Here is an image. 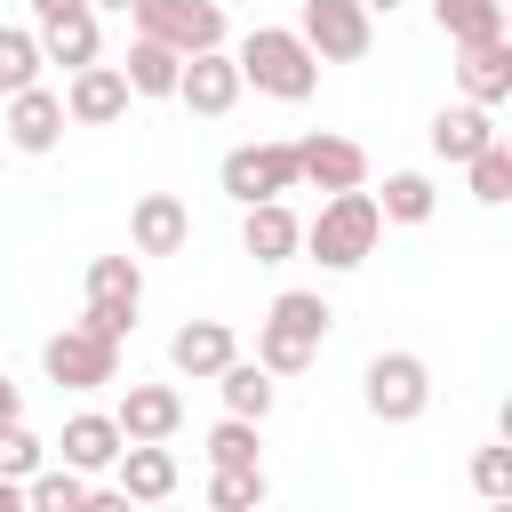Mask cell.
I'll return each instance as SVG.
<instances>
[{
    "instance_id": "31",
    "label": "cell",
    "mask_w": 512,
    "mask_h": 512,
    "mask_svg": "<svg viewBox=\"0 0 512 512\" xmlns=\"http://www.w3.org/2000/svg\"><path fill=\"white\" fill-rule=\"evenodd\" d=\"M208 464H264V440H256V424H248V416H224V424L208 432Z\"/></svg>"
},
{
    "instance_id": "17",
    "label": "cell",
    "mask_w": 512,
    "mask_h": 512,
    "mask_svg": "<svg viewBox=\"0 0 512 512\" xmlns=\"http://www.w3.org/2000/svg\"><path fill=\"white\" fill-rule=\"evenodd\" d=\"M192 240V208L176 200V192H144L136 208H128V248L136 256H176Z\"/></svg>"
},
{
    "instance_id": "32",
    "label": "cell",
    "mask_w": 512,
    "mask_h": 512,
    "mask_svg": "<svg viewBox=\"0 0 512 512\" xmlns=\"http://www.w3.org/2000/svg\"><path fill=\"white\" fill-rule=\"evenodd\" d=\"M40 464H48V440L24 432V416L0 424V480H24V472H40Z\"/></svg>"
},
{
    "instance_id": "5",
    "label": "cell",
    "mask_w": 512,
    "mask_h": 512,
    "mask_svg": "<svg viewBox=\"0 0 512 512\" xmlns=\"http://www.w3.org/2000/svg\"><path fill=\"white\" fill-rule=\"evenodd\" d=\"M360 400H368L376 424H416V416L432 408V368H424V352H376L368 376H360Z\"/></svg>"
},
{
    "instance_id": "36",
    "label": "cell",
    "mask_w": 512,
    "mask_h": 512,
    "mask_svg": "<svg viewBox=\"0 0 512 512\" xmlns=\"http://www.w3.org/2000/svg\"><path fill=\"white\" fill-rule=\"evenodd\" d=\"M96 8H112V16H136V0H96Z\"/></svg>"
},
{
    "instance_id": "23",
    "label": "cell",
    "mask_w": 512,
    "mask_h": 512,
    "mask_svg": "<svg viewBox=\"0 0 512 512\" xmlns=\"http://www.w3.org/2000/svg\"><path fill=\"white\" fill-rule=\"evenodd\" d=\"M56 448H64L72 472H112V456H120L128 440H120V424H112L104 408H80V416H64V440H56Z\"/></svg>"
},
{
    "instance_id": "37",
    "label": "cell",
    "mask_w": 512,
    "mask_h": 512,
    "mask_svg": "<svg viewBox=\"0 0 512 512\" xmlns=\"http://www.w3.org/2000/svg\"><path fill=\"white\" fill-rule=\"evenodd\" d=\"M360 8H368V16H376V8H384V16H392V8H400V0H360Z\"/></svg>"
},
{
    "instance_id": "4",
    "label": "cell",
    "mask_w": 512,
    "mask_h": 512,
    "mask_svg": "<svg viewBox=\"0 0 512 512\" xmlns=\"http://www.w3.org/2000/svg\"><path fill=\"white\" fill-rule=\"evenodd\" d=\"M40 368L56 392H104V384H120V336H96L88 320H72L40 344Z\"/></svg>"
},
{
    "instance_id": "7",
    "label": "cell",
    "mask_w": 512,
    "mask_h": 512,
    "mask_svg": "<svg viewBox=\"0 0 512 512\" xmlns=\"http://www.w3.org/2000/svg\"><path fill=\"white\" fill-rule=\"evenodd\" d=\"M296 32H304V48H312L320 64H360V56L376 48V16H368L360 0H304Z\"/></svg>"
},
{
    "instance_id": "3",
    "label": "cell",
    "mask_w": 512,
    "mask_h": 512,
    "mask_svg": "<svg viewBox=\"0 0 512 512\" xmlns=\"http://www.w3.org/2000/svg\"><path fill=\"white\" fill-rule=\"evenodd\" d=\"M232 64H240V88H264V96H280V104H304V96L320 88V56L304 48L296 24H256V32L232 48Z\"/></svg>"
},
{
    "instance_id": "14",
    "label": "cell",
    "mask_w": 512,
    "mask_h": 512,
    "mask_svg": "<svg viewBox=\"0 0 512 512\" xmlns=\"http://www.w3.org/2000/svg\"><path fill=\"white\" fill-rule=\"evenodd\" d=\"M112 472H120V480H112V488H120V504H168V496H176V480H184V472H176V456H168V440H128V448L112 456Z\"/></svg>"
},
{
    "instance_id": "24",
    "label": "cell",
    "mask_w": 512,
    "mask_h": 512,
    "mask_svg": "<svg viewBox=\"0 0 512 512\" xmlns=\"http://www.w3.org/2000/svg\"><path fill=\"white\" fill-rule=\"evenodd\" d=\"M120 72H128V96H176V72H184V56H176L168 40H152V32H136Z\"/></svg>"
},
{
    "instance_id": "8",
    "label": "cell",
    "mask_w": 512,
    "mask_h": 512,
    "mask_svg": "<svg viewBox=\"0 0 512 512\" xmlns=\"http://www.w3.org/2000/svg\"><path fill=\"white\" fill-rule=\"evenodd\" d=\"M24 8H32V40L48 64L64 72L96 64V0H24Z\"/></svg>"
},
{
    "instance_id": "9",
    "label": "cell",
    "mask_w": 512,
    "mask_h": 512,
    "mask_svg": "<svg viewBox=\"0 0 512 512\" xmlns=\"http://www.w3.org/2000/svg\"><path fill=\"white\" fill-rule=\"evenodd\" d=\"M136 304H144V272H136V256H96L88 264V328L96 336H128L136 328Z\"/></svg>"
},
{
    "instance_id": "34",
    "label": "cell",
    "mask_w": 512,
    "mask_h": 512,
    "mask_svg": "<svg viewBox=\"0 0 512 512\" xmlns=\"http://www.w3.org/2000/svg\"><path fill=\"white\" fill-rule=\"evenodd\" d=\"M16 416H24V392H16L8 376H0V424H16Z\"/></svg>"
},
{
    "instance_id": "18",
    "label": "cell",
    "mask_w": 512,
    "mask_h": 512,
    "mask_svg": "<svg viewBox=\"0 0 512 512\" xmlns=\"http://www.w3.org/2000/svg\"><path fill=\"white\" fill-rule=\"evenodd\" d=\"M456 88L496 112V104L512 96V40H504V32H496V40H464V48H456Z\"/></svg>"
},
{
    "instance_id": "30",
    "label": "cell",
    "mask_w": 512,
    "mask_h": 512,
    "mask_svg": "<svg viewBox=\"0 0 512 512\" xmlns=\"http://www.w3.org/2000/svg\"><path fill=\"white\" fill-rule=\"evenodd\" d=\"M40 40L24 32V24H0V96H16V88H32L40 80Z\"/></svg>"
},
{
    "instance_id": "2",
    "label": "cell",
    "mask_w": 512,
    "mask_h": 512,
    "mask_svg": "<svg viewBox=\"0 0 512 512\" xmlns=\"http://www.w3.org/2000/svg\"><path fill=\"white\" fill-rule=\"evenodd\" d=\"M376 240H384V216H376V192L368 184H352V192H328L320 200V216L304 224V256L320 264V272H352V264H368L376 256Z\"/></svg>"
},
{
    "instance_id": "16",
    "label": "cell",
    "mask_w": 512,
    "mask_h": 512,
    "mask_svg": "<svg viewBox=\"0 0 512 512\" xmlns=\"http://www.w3.org/2000/svg\"><path fill=\"white\" fill-rule=\"evenodd\" d=\"M112 424H120V440H176L184 432V392L176 384H128Z\"/></svg>"
},
{
    "instance_id": "26",
    "label": "cell",
    "mask_w": 512,
    "mask_h": 512,
    "mask_svg": "<svg viewBox=\"0 0 512 512\" xmlns=\"http://www.w3.org/2000/svg\"><path fill=\"white\" fill-rule=\"evenodd\" d=\"M88 472H72V464H40V472H24V504L32 512H88Z\"/></svg>"
},
{
    "instance_id": "29",
    "label": "cell",
    "mask_w": 512,
    "mask_h": 512,
    "mask_svg": "<svg viewBox=\"0 0 512 512\" xmlns=\"http://www.w3.org/2000/svg\"><path fill=\"white\" fill-rule=\"evenodd\" d=\"M464 176H472V200H480V208H504V200H512V144H504V136L480 144V152L464 160Z\"/></svg>"
},
{
    "instance_id": "35",
    "label": "cell",
    "mask_w": 512,
    "mask_h": 512,
    "mask_svg": "<svg viewBox=\"0 0 512 512\" xmlns=\"http://www.w3.org/2000/svg\"><path fill=\"white\" fill-rule=\"evenodd\" d=\"M24 504V480H0V512H16Z\"/></svg>"
},
{
    "instance_id": "1",
    "label": "cell",
    "mask_w": 512,
    "mask_h": 512,
    "mask_svg": "<svg viewBox=\"0 0 512 512\" xmlns=\"http://www.w3.org/2000/svg\"><path fill=\"white\" fill-rule=\"evenodd\" d=\"M328 328H336V312H328L320 288H280V296L264 304V320H256V368H272V376H304V368L320 360Z\"/></svg>"
},
{
    "instance_id": "25",
    "label": "cell",
    "mask_w": 512,
    "mask_h": 512,
    "mask_svg": "<svg viewBox=\"0 0 512 512\" xmlns=\"http://www.w3.org/2000/svg\"><path fill=\"white\" fill-rule=\"evenodd\" d=\"M432 208H440V184L424 168H392L384 192H376V216L384 224H432Z\"/></svg>"
},
{
    "instance_id": "20",
    "label": "cell",
    "mask_w": 512,
    "mask_h": 512,
    "mask_svg": "<svg viewBox=\"0 0 512 512\" xmlns=\"http://www.w3.org/2000/svg\"><path fill=\"white\" fill-rule=\"evenodd\" d=\"M232 352H240V336H232L224 320H184V328L168 336V368H176V376H192V384H208Z\"/></svg>"
},
{
    "instance_id": "10",
    "label": "cell",
    "mask_w": 512,
    "mask_h": 512,
    "mask_svg": "<svg viewBox=\"0 0 512 512\" xmlns=\"http://www.w3.org/2000/svg\"><path fill=\"white\" fill-rule=\"evenodd\" d=\"M136 32L168 40L176 56H200V48H224V8L216 0H136Z\"/></svg>"
},
{
    "instance_id": "6",
    "label": "cell",
    "mask_w": 512,
    "mask_h": 512,
    "mask_svg": "<svg viewBox=\"0 0 512 512\" xmlns=\"http://www.w3.org/2000/svg\"><path fill=\"white\" fill-rule=\"evenodd\" d=\"M216 184H224V200H288V192H304V176H296V144H240V152H224V168H216Z\"/></svg>"
},
{
    "instance_id": "28",
    "label": "cell",
    "mask_w": 512,
    "mask_h": 512,
    "mask_svg": "<svg viewBox=\"0 0 512 512\" xmlns=\"http://www.w3.org/2000/svg\"><path fill=\"white\" fill-rule=\"evenodd\" d=\"M264 496H272L264 464H208V504L216 512H256Z\"/></svg>"
},
{
    "instance_id": "13",
    "label": "cell",
    "mask_w": 512,
    "mask_h": 512,
    "mask_svg": "<svg viewBox=\"0 0 512 512\" xmlns=\"http://www.w3.org/2000/svg\"><path fill=\"white\" fill-rule=\"evenodd\" d=\"M0 128H8V144H16L24 160H40V152H56V144H64V128H72V120H64V96L32 80V88H16V96H8Z\"/></svg>"
},
{
    "instance_id": "19",
    "label": "cell",
    "mask_w": 512,
    "mask_h": 512,
    "mask_svg": "<svg viewBox=\"0 0 512 512\" xmlns=\"http://www.w3.org/2000/svg\"><path fill=\"white\" fill-rule=\"evenodd\" d=\"M296 240H304V224H296L288 200H248V208H240V248H248L256 264H288Z\"/></svg>"
},
{
    "instance_id": "22",
    "label": "cell",
    "mask_w": 512,
    "mask_h": 512,
    "mask_svg": "<svg viewBox=\"0 0 512 512\" xmlns=\"http://www.w3.org/2000/svg\"><path fill=\"white\" fill-rule=\"evenodd\" d=\"M208 384L224 392V416H248V424H264V416H272V400H280V376H272V368H256V360H240V352H232Z\"/></svg>"
},
{
    "instance_id": "12",
    "label": "cell",
    "mask_w": 512,
    "mask_h": 512,
    "mask_svg": "<svg viewBox=\"0 0 512 512\" xmlns=\"http://www.w3.org/2000/svg\"><path fill=\"white\" fill-rule=\"evenodd\" d=\"M128 72L120 64H80L72 80H64V120L72 128H112V120H128Z\"/></svg>"
},
{
    "instance_id": "15",
    "label": "cell",
    "mask_w": 512,
    "mask_h": 512,
    "mask_svg": "<svg viewBox=\"0 0 512 512\" xmlns=\"http://www.w3.org/2000/svg\"><path fill=\"white\" fill-rule=\"evenodd\" d=\"M296 176L312 192H352V184H368V152L352 136H296Z\"/></svg>"
},
{
    "instance_id": "27",
    "label": "cell",
    "mask_w": 512,
    "mask_h": 512,
    "mask_svg": "<svg viewBox=\"0 0 512 512\" xmlns=\"http://www.w3.org/2000/svg\"><path fill=\"white\" fill-rule=\"evenodd\" d=\"M432 24L448 32V48L496 40V32H504V0H432Z\"/></svg>"
},
{
    "instance_id": "33",
    "label": "cell",
    "mask_w": 512,
    "mask_h": 512,
    "mask_svg": "<svg viewBox=\"0 0 512 512\" xmlns=\"http://www.w3.org/2000/svg\"><path fill=\"white\" fill-rule=\"evenodd\" d=\"M472 496L512 504V448H504V440H496V448H472Z\"/></svg>"
},
{
    "instance_id": "11",
    "label": "cell",
    "mask_w": 512,
    "mask_h": 512,
    "mask_svg": "<svg viewBox=\"0 0 512 512\" xmlns=\"http://www.w3.org/2000/svg\"><path fill=\"white\" fill-rule=\"evenodd\" d=\"M176 104L200 112V120H224V112L240 104V64H232V48H200V56H184V72H176Z\"/></svg>"
},
{
    "instance_id": "21",
    "label": "cell",
    "mask_w": 512,
    "mask_h": 512,
    "mask_svg": "<svg viewBox=\"0 0 512 512\" xmlns=\"http://www.w3.org/2000/svg\"><path fill=\"white\" fill-rule=\"evenodd\" d=\"M480 144H496V112H488V104L464 96V104H440V112H432V152H440V160L464 168Z\"/></svg>"
}]
</instances>
